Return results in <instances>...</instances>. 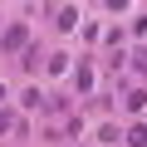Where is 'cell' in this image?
<instances>
[{"instance_id": "6da1fadb", "label": "cell", "mask_w": 147, "mask_h": 147, "mask_svg": "<svg viewBox=\"0 0 147 147\" xmlns=\"http://www.w3.org/2000/svg\"><path fill=\"white\" fill-rule=\"evenodd\" d=\"M30 44V25H10L5 34H0V49H5V54H20Z\"/></svg>"}, {"instance_id": "7a4b0ae2", "label": "cell", "mask_w": 147, "mask_h": 147, "mask_svg": "<svg viewBox=\"0 0 147 147\" xmlns=\"http://www.w3.org/2000/svg\"><path fill=\"white\" fill-rule=\"evenodd\" d=\"M123 142H127V147H147V127H142V123H137V127H127V132H123Z\"/></svg>"}, {"instance_id": "3957f363", "label": "cell", "mask_w": 147, "mask_h": 147, "mask_svg": "<svg viewBox=\"0 0 147 147\" xmlns=\"http://www.w3.org/2000/svg\"><path fill=\"white\" fill-rule=\"evenodd\" d=\"M123 103H127V108H132V113H137V108H142V103H147V93H142V88H127V98H123Z\"/></svg>"}, {"instance_id": "277c9868", "label": "cell", "mask_w": 147, "mask_h": 147, "mask_svg": "<svg viewBox=\"0 0 147 147\" xmlns=\"http://www.w3.org/2000/svg\"><path fill=\"white\" fill-rule=\"evenodd\" d=\"M79 25V10H59V30H74Z\"/></svg>"}, {"instance_id": "5b68a950", "label": "cell", "mask_w": 147, "mask_h": 147, "mask_svg": "<svg viewBox=\"0 0 147 147\" xmlns=\"http://www.w3.org/2000/svg\"><path fill=\"white\" fill-rule=\"evenodd\" d=\"M132 64H137V74H147V54H137V59H132Z\"/></svg>"}, {"instance_id": "8992f818", "label": "cell", "mask_w": 147, "mask_h": 147, "mask_svg": "<svg viewBox=\"0 0 147 147\" xmlns=\"http://www.w3.org/2000/svg\"><path fill=\"white\" fill-rule=\"evenodd\" d=\"M0 132H10V113H0Z\"/></svg>"}, {"instance_id": "52a82bcc", "label": "cell", "mask_w": 147, "mask_h": 147, "mask_svg": "<svg viewBox=\"0 0 147 147\" xmlns=\"http://www.w3.org/2000/svg\"><path fill=\"white\" fill-rule=\"evenodd\" d=\"M0 103H5V84H0Z\"/></svg>"}]
</instances>
